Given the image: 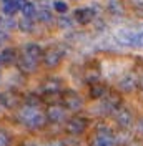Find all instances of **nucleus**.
I'll return each mask as SVG.
<instances>
[{"label": "nucleus", "instance_id": "6e6552de", "mask_svg": "<svg viewBox=\"0 0 143 146\" xmlns=\"http://www.w3.org/2000/svg\"><path fill=\"white\" fill-rule=\"evenodd\" d=\"M20 103H22V96L18 95V91L7 90L0 93V105L5 110H15L20 106Z\"/></svg>", "mask_w": 143, "mask_h": 146}, {"label": "nucleus", "instance_id": "39448f33", "mask_svg": "<svg viewBox=\"0 0 143 146\" xmlns=\"http://www.w3.org/2000/svg\"><path fill=\"white\" fill-rule=\"evenodd\" d=\"M45 116H47V121L52 123V125L65 123L67 121V108L63 105H60V103H53V105H50L47 108Z\"/></svg>", "mask_w": 143, "mask_h": 146}, {"label": "nucleus", "instance_id": "cd10ccee", "mask_svg": "<svg viewBox=\"0 0 143 146\" xmlns=\"http://www.w3.org/2000/svg\"><path fill=\"white\" fill-rule=\"evenodd\" d=\"M5 40H7V35H5V33H0V45H2Z\"/></svg>", "mask_w": 143, "mask_h": 146}, {"label": "nucleus", "instance_id": "412c9836", "mask_svg": "<svg viewBox=\"0 0 143 146\" xmlns=\"http://www.w3.org/2000/svg\"><path fill=\"white\" fill-rule=\"evenodd\" d=\"M3 12H5L7 15H15V13L18 12L17 3H15V2H7L5 7H3Z\"/></svg>", "mask_w": 143, "mask_h": 146}, {"label": "nucleus", "instance_id": "9b49d317", "mask_svg": "<svg viewBox=\"0 0 143 146\" xmlns=\"http://www.w3.org/2000/svg\"><path fill=\"white\" fill-rule=\"evenodd\" d=\"M62 86H63L62 80H60V78H53V76H50V78L43 80L42 85H40L42 91L47 93V95H57L58 91L62 90Z\"/></svg>", "mask_w": 143, "mask_h": 146}, {"label": "nucleus", "instance_id": "20e7f679", "mask_svg": "<svg viewBox=\"0 0 143 146\" xmlns=\"http://www.w3.org/2000/svg\"><path fill=\"white\" fill-rule=\"evenodd\" d=\"M88 128V119L82 115H73L65 121V131L70 135H82L85 133V129Z\"/></svg>", "mask_w": 143, "mask_h": 146}, {"label": "nucleus", "instance_id": "f03ea898", "mask_svg": "<svg viewBox=\"0 0 143 146\" xmlns=\"http://www.w3.org/2000/svg\"><path fill=\"white\" fill-rule=\"evenodd\" d=\"M116 40L125 46H143V25L120 32Z\"/></svg>", "mask_w": 143, "mask_h": 146}, {"label": "nucleus", "instance_id": "9d476101", "mask_svg": "<svg viewBox=\"0 0 143 146\" xmlns=\"http://www.w3.org/2000/svg\"><path fill=\"white\" fill-rule=\"evenodd\" d=\"M42 58H43L45 66H48V68H55V66H58V65L62 63L63 52L58 48V46H52V48H48V50L42 55Z\"/></svg>", "mask_w": 143, "mask_h": 146}, {"label": "nucleus", "instance_id": "4be33fe9", "mask_svg": "<svg viewBox=\"0 0 143 146\" xmlns=\"http://www.w3.org/2000/svg\"><path fill=\"white\" fill-rule=\"evenodd\" d=\"M37 17H38V20H40V22H43V23L52 22V15H50V12H47V10H40Z\"/></svg>", "mask_w": 143, "mask_h": 146}, {"label": "nucleus", "instance_id": "f8f14e48", "mask_svg": "<svg viewBox=\"0 0 143 146\" xmlns=\"http://www.w3.org/2000/svg\"><path fill=\"white\" fill-rule=\"evenodd\" d=\"M136 86H138V80L133 75H125L118 82V91H123V93H133L136 90Z\"/></svg>", "mask_w": 143, "mask_h": 146}, {"label": "nucleus", "instance_id": "2eb2a0df", "mask_svg": "<svg viewBox=\"0 0 143 146\" xmlns=\"http://www.w3.org/2000/svg\"><path fill=\"white\" fill-rule=\"evenodd\" d=\"M23 55H27V56H30V58L40 62L43 52H42V48H40L38 45H35V43H28V45H23Z\"/></svg>", "mask_w": 143, "mask_h": 146}, {"label": "nucleus", "instance_id": "6ab92c4d", "mask_svg": "<svg viewBox=\"0 0 143 146\" xmlns=\"http://www.w3.org/2000/svg\"><path fill=\"white\" fill-rule=\"evenodd\" d=\"M12 145V135L7 129L0 128V146H10Z\"/></svg>", "mask_w": 143, "mask_h": 146}, {"label": "nucleus", "instance_id": "393cba45", "mask_svg": "<svg viewBox=\"0 0 143 146\" xmlns=\"http://www.w3.org/2000/svg\"><path fill=\"white\" fill-rule=\"evenodd\" d=\"M136 133H138L140 136H143V118L136 123Z\"/></svg>", "mask_w": 143, "mask_h": 146}, {"label": "nucleus", "instance_id": "0eeeda50", "mask_svg": "<svg viewBox=\"0 0 143 146\" xmlns=\"http://www.w3.org/2000/svg\"><path fill=\"white\" fill-rule=\"evenodd\" d=\"M113 118H115V123L118 125L120 129H128L133 123V113L125 106H120L118 110H115Z\"/></svg>", "mask_w": 143, "mask_h": 146}, {"label": "nucleus", "instance_id": "ddd939ff", "mask_svg": "<svg viewBox=\"0 0 143 146\" xmlns=\"http://www.w3.org/2000/svg\"><path fill=\"white\" fill-rule=\"evenodd\" d=\"M17 65H18V68H20L23 73H33L37 70V66H38V62L22 53V56L17 60Z\"/></svg>", "mask_w": 143, "mask_h": 146}, {"label": "nucleus", "instance_id": "aec40b11", "mask_svg": "<svg viewBox=\"0 0 143 146\" xmlns=\"http://www.w3.org/2000/svg\"><path fill=\"white\" fill-rule=\"evenodd\" d=\"M40 103H42V98L38 96V95H33V93H30V95H27L25 96V105H28V106H40Z\"/></svg>", "mask_w": 143, "mask_h": 146}, {"label": "nucleus", "instance_id": "5701e85b", "mask_svg": "<svg viewBox=\"0 0 143 146\" xmlns=\"http://www.w3.org/2000/svg\"><path fill=\"white\" fill-rule=\"evenodd\" d=\"M22 12H23L25 18H32V17H33V13H35V9H33V5H32V3H28V2H27V5L22 9Z\"/></svg>", "mask_w": 143, "mask_h": 146}, {"label": "nucleus", "instance_id": "7ed1b4c3", "mask_svg": "<svg viewBox=\"0 0 143 146\" xmlns=\"http://www.w3.org/2000/svg\"><path fill=\"white\" fill-rule=\"evenodd\" d=\"M92 146H116L115 133L105 125L97 126L92 135Z\"/></svg>", "mask_w": 143, "mask_h": 146}, {"label": "nucleus", "instance_id": "4468645a", "mask_svg": "<svg viewBox=\"0 0 143 146\" xmlns=\"http://www.w3.org/2000/svg\"><path fill=\"white\" fill-rule=\"evenodd\" d=\"M17 63V52L13 48H3L0 52V66L2 65H13Z\"/></svg>", "mask_w": 143, "mask_h": 146}, {"label": "nucleus", "instance_id": "c756f323", "mask_svg": "<svg viewBox=\"0 0 143 146\" xmlns=\"http://www.w3.org/2000/svg\"><path fill=\"white\" fill-rule=\"evenodd\" d=\"M7 2H12V0H5V3H7Z\"/></svg>", "mask_w": 143, "mask_h": 146}, {"label": "nucleus", "instance_id": "bb28decb", "mask_svg": "<svg viewBox=\"0 0 143 146\" xmlns=\"http://www.w3.org/2000/svg\"><path fill=\"white\" fill-rule=\"evenodd\" d=\"M15 3H17V7H18V9H23V7L27 5V0H17Z\"/></svg>", "mask_w": 143, "mask_h": 146}, {"label": "nucleus", "instance_id": "1a4fd4ad", "mask_svg": "<svg viewBox=\"0 0 143 146\" xmlns=\"http://www.w3.org/2000/svg\"><path fill=\"white\" fill-rule=\"evenodd\" d=\"M120 106H122V95H120V91H115V90L107 91V95L103 96V110L113 115L115 110H118Z\"/></svg>", "mask_w": 143, "mask_h": 146}, {"label": "nucleus", "instance_id": "b1692460", "mask_svg": "<svg viewBox=\"0 0 143 146\" xmlns=\"http://www.w3.org/2000/svg\"><path fill=\"white\" fill-rule=\"evenodd\" d=\"M53 7H55V10H57V12H60V13L67 12V9H68L65 2H55V3H53Z\"/></svg>", "mask_w": 143, "mask_h": 146}, {"label": "nucleus", "instance_id": "423d86ee", "mask_svg": "<svg viewBox=\"0 0 143 146\" xmlns=\"http://www.w3.org/2000/svg\"><path fill=\"white\" fill-rule=\"evenodd\" d=\"M62 101H63L62 105L67 108V111H80V110L83 108V98L73 90L63 91Z\"/></svg>", "mask_w": 143, "mask_h": 146}, {"label": "nucleus", "instance_id": "f3484780", "mask_svg": "<svg viewBox=\"0 0 143 146\" xmlns=\"http://www.w3.org/2000/svg\"><path fill=\"white\" fill-rule=\"evenodd\" d=\"M107 91L108 90L105 85H102V83H92V86H90V98L100 100V98H103L107 95Z\"/></svg>", "mask_w": 143, "mask_h": 146}, {"label": "nucleus", "instance_id": "dca6fc26", "mask_svg": "<svg viewBox=\"0 0 143 146\" xmlns=\"http://www.w3.org/2000/svg\"><path fill=\"white\" fill-rule=\"evenodd\" d=\"M93 17H95L93 9H82V10H77L75 12V18L80 23H90L93 20Z\"/></svg>", "mask_w": 143, "mask_h": 146}, {"label": "nucleus", "instance_id": "a878e982", "mask_svg": "<svg viewBox=\"0 0 143 146\" xmlns=\"http://www.w3.org/2000/svg\"><path fill=\"white\" fill-rule=\"evenodd\" d=\"M58 23H60V27H70V22H67V18H60V22H58Z\"/></svg>", "mask_w": 143, "mask_h": 146}, {"label": "nucleus", "instance_id": "f257e3e1", "mask_svg": "<svg viewBox=\"0 0 143 146\" xmlns=\"http://www.w3.org/2000/svg\"><path fill=\"white\" fill-rule=\"evenodd\" d=\"M17 119L22 126L28 128V129H42L48 125L45 111H42L37 106H28V105H23L18 110Z\"/></svg>", "mask_w": 143, "mask_h": 146}, {"label": "nucleus", "instance_id": "a211bd4d", "mask_svg": "<svg viewBox=\"0 0 143 146\" xmlns=\"http://www.w3.org/2000/svg\"><path fill=\"white\" fill-rule=\"evenodd\" d=\"M18 28H20L23 33H30V32H33V22H32L30 18H23V20L18 22Z\"/></svg>", "mask_w": 143, "mask_h": 146}, {"label": "nucleus", "instance_id": "c85d7f7f", "mask_svg": "<svg viewBox=\"0 0 143 146\" xmlns=\"http://www.w3.org/2000/svg\"><path fill=\"white\" fill-rule=\"evenodd\" d=\"M142 88H143V78H142Z\"/></svg>", "mask_w": 143, "mask_h": 146}]
</instances>
